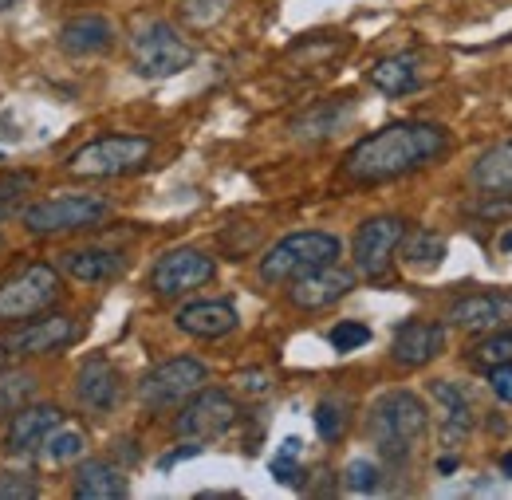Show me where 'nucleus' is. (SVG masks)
<instances>
[{
  "label": "nucleus",
  "mask_w": 512,
  "mask_h": 500,
  "mask_svg": "<svg viewBox=\"0 0 512 500\" xmlns=\"http://www.w3.org/2000/svg\"><path fill=\"white\" fill-rule=\"evenodd\" d=\"M449 150V130L438 123H390L367 138H359L347 158H343V174L351 182L363 186H379V182H394L406 174L426 170L430 162H438Z\"/></svg>",
  "instance_id": "nucleus-1"
},
{
  "label": "nucleus",
  "mask_w": 512,
  "mask_h": 500,
  "mask_svg": "<svg viewBox=\"0 0 512 500\" xmlns=\"http://www.w3.org/2000/svg\"><path fill=\"white\" fill-rule=\"evenodd\" d=\"M371 441L379 445V457L386 465L402 469L410 465V457L418 453V445L426 441L430 430V410L418 394L410 390H390L371 406Z\"/></svg>",
  "instance_id": "nucleus-2"
},
{
  "label": "nucleus",
  "mask_w": 512,
  "mask_h": 500,
  "mask_svg": "<svg viewBox=\"0 0 512 500\" xmlns=\"http://www.w3.org/2000/svg\"><path fill=\"white\" fill-rule=\"evenodd\" d=\"M154 154V142L142 134H103L87 146H79L67 158V174L83 182H107V178H127L146 170Z\"/></svg>",
  "instance_id": "nucleus-3"
},
{
  "label": "nucleus",
  "mask_w": 512,
  "mask_h": 500,
  "mask_svg": "<svg viewBox=\"0 0 512 500\" xmlns=\"http://www.w3.org/2000/svg\"><path fill=\"white\" fill-rule=\"evenodd\" d=\"M339 237L335 233H323V229H304V233H288L280 237L272 249L260 256V280L268 284H292L308 272H316L323 264H335L339 260Z\"/></svg>",
  "instance_id": "nucleus-4"
},
{
  "label": "nucleus",
  "mask_w": 512,
  "mask_h": 500,
  "mask_svg": "<svg viewBox=\"0 0 512 500\" xmlns=\"http://www.w3.org/2000/svg\"><path fill=\"white\" fill-rule=\"evenodd\" d=\"M193 60H197V52L178 36V28L166 24V20H146L130 36V67L142 79L182 75L186 67H193Z\"/></svg>",
  "instance_id": "nucleus-5"
},
{
  "label": "nucleus",
  "mask_w": 512,
  "mask_h": 500,
  "mask_svg": "<svg viewBox=\"0 0 512 500\" xmlns=\"http://www.w3.org/2000/svg\"><path fill=\"white\" fill-rule=\"evenodd\" d=\"M64 296L60 268L48 260H32L8 280H0V323H24L32 315L56 308Z\"/></svg>",
  "instance_id": "nucleus-6"
},
{
  "label": "nucleus",
  "mask_w": 512,
  "mask_h": 500,
  "mask_svg": "<svg viewBox=\"0 0 512 500\" xmlns=\"http://www.w3.org/2000/svg\"><path fill=\"white\" fill-rule=\"evenodd\" d=\"M111 217V201L95 197V193H64V197H48L36 201L20 213L24 229L36 237H60V233H83L95 229Z\"/></svg>",
  "instance_id": "nucleus-7"
},
{
  "label": "nucleus",
  "mask_w": 512,
  "mask_h": 500,
  "mask_svg": "<svg viewBox=\"0 0 512 500\" xmlns=\"http://www.w3.org/2000/svg\"><path fill=\"white\" fill-rule=\"evenodd\" d=\"M205 382H209V367L190 359V355H178V359L158 363L150 375L138 382V402L146 410H170V406H182L193 390H201Z\"/></svg>",
  "instance_id": "nucleus-8"
},
{
  "label": "nucleus",
  "mask_w": 512,
  "mask_h": 500,
  "mask_svg": "<svg viewBox=\"0 0 512 500\" xmlns=\"http://www.w3.org/2000/svg\"><path fill=\"white\" fill-rule=\"evenodd\" d=\"M241 418V406L229 390H193L190 398L182 402V414L174 422V430L190 441H213L221 434H229Z\"/></svg>",
  "instance_id": "nucleus-9"
},
{
  "label": "nucleus",
  "mask_w": 512,
  "mask_h": 500,
  "mask_svg": "<svg viewBox=\"0 0 512 500\" xmlns=\"http://www.w3.org/2000/svg\"><path fill=\"white\" fill-rule=\"evenodd\" d=\"M402 233H406V221L394 217V213H379V217H367L359 229H355V272L367 276V280H383L398 256L402 245Z\"/></svg>",
  "instance_id": "nucleus-10"
},
{
  "label": "nucleus",
  "mask_w": 512,
  "mask_h": 500,
  "mask_svg": "<svg viewBox=\"0 0 512 500\" xmlns=\"http://www.w3.org/2000/svg\"><path fill=\"white\" fill-rule=\"evenodd\" d=\"M79 339V323L64 312H40L24 323L12 327V335L4 339L8 355H24V359H40V355H60Z\"/></svg>",
  "instance_id": "nucleus-11"
},
{
  "label": "nucleus",
  "mask_w": 512,
  "mask_h": 500,
  "mask_svg": "<svg viewBox=\"0 0 512 500\" xmlns=\"http://www.w3.org/2000/svg\"><path fill=\"white\" fill-rule=\"evenodd\" d=\"M217 276V260L201 249H170L162 252L150 268V288L154 296L162 300H174V296H186L193 288L209 284Z\"/></svg>",
  "instance_id": "nucleus-12"
},
{
  "label": "nucleus",
  "mask_w": 512,
  "mask_h": 500,
  "mask_svg": "<svg viewBox=\"0 0 512 500\" xmlns=\"http://www.w3.org/2000/svg\"><path fill=\"white\" fill-rule=\"evenodd\" d=\"M355 280H359V272H351V268H343V264L335 260V264H323L316 272L292 280L288 300H292L300 312H323V308L339 304L343 296H351Z\"/></svg>",
  "instance_id": "nucleus-13"
},
{
  "label": "nucleus",
  "mask_w": 512,
  "mask_h": 500,
  "mask_svg": "<svg viewBox=\"0 0 512 500\" xmlns=\"http://www.w3.org/2000/svg\"><path fill=\"white\" fill-rule=\"evenodd\" d=\"M64 426V414H60V406H52V402H36V406H20L12 418H8V430H4V441H0V449L8 453V457H24V453H36L52 430H60Z\"/></svg>",
  "instance_id": "nucleus-14"
},
{
  "label": "nucleus",
  "mask_w": 512,
  "mask_h": 500,
  "mask_svg": "<svg viewBox=\"0 0 512 500\" xmlns=\"http://www.w3.org/2000/svg\"><path fill=\"white\" fill-rule=\"evenodd\" d=\"M75 402L95 418L111 414L123 402V371L111 359H87L75 375Z\"/></svg>",
  "instance_id": "nucleus-15"
},
{
  "label": "nucleus",
  "mask_w": 512,
  "mask_h": 500,
  "mask_svg": "<svg viewBox=\"0 0 512 500\" xmlns=\"http://www.w3.org/2000/svg\"><path fill=\"white\" fill-rule=\"evenodd\" d=\"M446 351V327L434 319H406L398 323L394 339H390V359L398 367H426Z\"/></svg>",
  "instance_id": "nucleus-16"
},
{
  "label": "nucleus",
  "mask_w": 512,
  "mask_h": 500,
  "mask_svg": "<svg viewBox=\"0 0 512 500\" xmlns=\"http://www.w3.org/2000/svg\"><path fill=\"white\" fill-rule=\"evenodd\" d=\"M446 319L461 331H473V335H485V331H497L512 319V288H497V292H473V296H461L457 304H449Z\"/></svg>",
  "instance_id": "nucleus-17"
},
{
  "label": "nucleus",
  "mask_w": 512,
  "mask_h": 500,
  "mask_svg": "<svg viewBox=\"0 0 512 500\" xmlns=\"http://www.w3.org/2000/svg\"><path fill=\"white\" fill-rule=\"evenodd\" d=\"M430 398L438 406V434L446 441V449H457L473 430V398L449 378L430 382Z\"/></svg>",
  "instance_id": "nucleus-18"
},
{
  "label": "nucleus",
  "mask_w": 512,
  "mask_h": 500,
  "mask_svg": "<svg viewBox=\"0 0 512 500\" xmlns=\"http://www.w3.org/2000/svg\"><path fill=\"white\" fill-rule=\"evenodd\" d=\"M174 323H178V331H186L193 339H225L237 331L241 315L229 300H197L174 315Z\"/></svg>",
  "instance_id": "nucleus-19"
},
{
  "label": "nucleus",
  "mask_w": 512,
  "mask_h": 500,
  "mask_svg": "<svg viewBox=\"0 0 512 500\" xmlns=\"http://www.w3.org/2000/svg\"><path fill=\"white\" fill-rule=\"evenodd\" d=\"M60 48L67 56L83 60V56H103L115 48V24L107 16H95V12H83V16H71L64 28H60Z\"/></svg>",
  "instance_id": "nucleus-20"
},
{
  "label": "nucleus",
  "mask_w": 512,
  "mask_h": 500,
  "mask_svg": "<svg viewBox=\"0 0 512 500\" xmlns=\"http://www.w3.org/2000/svg\"><path fill=\"white\" fill-rule=\"evenodd\" d=\"M371 87L383 91L390 99L398 95H414L422 83H426V56L422 52H398V56H386L371 67Z\"/></svg>",
  "instance_id": "nucleus-21"
},
{
  "label": "nucleus",
  "mask_w": 512,
  "mask_h": 500,
  "mask_svg": "<svg viewBox=\"0 0 512 500\" xmlns=\"http://www.w3.org/2000/svg\"><path fill=\"white\" fill-rule=\"evenodd\" d=\"M60 268L79 284H111L127 272V256L115 249H71L60 256Z\"/></svg>",
  "instance_id": "nucleus-22"
},
{
  "label": "nucleus",
  "mask_w": 512,
  "mask_h": 500,
  "mask_svg": "<svg viewBox=\"0 0 512 500\" xmlns=\"http://www.w3.org/2000/svg\"><path fill=\"white\" fill-rule=\"evenodd\" d=\"M469 182H473V189H481L485 197H512V138L489 146L473 162Z\"/></svg>",
  "instance_id": "nucleus-23"
},
{
  "label": "nucleus",
  "mask_w": 512,
  "mask_h": 500,
  "mask_svg": "<svg viewBox=\"0 0 512 500\" xmlns=\"http://www.w3.org/2000/svg\"><path fill=\"white\" fill-rule=\"evenodd\" d=\"M351 111H355V103L347 95L343 99H323L316 107H308L300 119H292V138H300V142H323L335 130H343V123L351 119Z\"/></svg>",
  "instance_id": "nucleus-24"
},
{
  "label": "nucleus",
  "mask_w": 512,
  "mask_h": 500,
  "mask_svg": "<svg viewBox=\"0 0 512 500\" xmlns=\"http://www.w3.org/2000/svg\"><path fill=\"white\" fill-rule=\"evenodd\" d=\"M75 497L79 500H123V497H130V485L111 461H83V465L75 469Z\"/></svg>",
  "instance_id": "nucleus-25"
},
{
  "label": "nucleus",
  "mask_w": 512,
  "mask_h": 500,
  "mask_svg": "<svg viewBox=\"0 0 512 500\" xmlns=\"http://www.w3.org/2000/svg\"><path fill=\"white\" fill-rule=\"evenodd\" d=\"M398 256L418 268V272H430L446 260V241L434 233V229H406L402 233V245H398Z\"/></svg>",
  "instance_id": "nucleus-26"
},
{
  "label": "nucleus",
  "mask_w": 512,
  "mask_h": 500,
  "mask_svg": "<svg viewBox=\"0 0 512 500\" xmlns=\"http://www.w3.org/2000/svg\"><path fill=\"white\" fill-rule=\"evenodd\" d=\"M36 386H40V378L32 371H4L0 367V418H12L20 406H28Z\"/></svg>",
  "instance_id": "nucleus-27"
},
{
  "label": "nucleus",
  "mask_w": 512,
  "mask_h": 500,
  "mask_svg": "<svg viewBox=\"0 0 512 500\" xmlns=\"http://www.w3.org/2000/svg\"><path fill=\"white\" fill-rule=\"evenodd\" d=\"M229 12H233V0H182L178 4V20L186 28H197V32L221 24Z\"/></svg>",
  "instance_id": "nucleus-28"
},
{
  "label": "nucleus",
  "mask_w": 512,
  "mask_h": 500,
  "mask_svg": "<svg viewBox=\"0 0 512 500\" xmlns=\"http://www.w3.org/2000/svg\"><path fill=\"white\" fill-rule=\"evenodd\" d=\"M469 359L477 363V367H497V363H512V327H497V331H489L473 351H469Z\"/></svg>",
  "instance_id": "nucleus-29"
},
{
  "label": "nucleus",
  "mask_w": 512,
  "mask_h": 500,
  "mask_svg": "<svg viewBox=\"0 0 512 500\" xmlns=\"http://www.w3.org/2000/svg\"><path fill=\"white\" fill-rule=\"evenodd\" d=\"M44 449V461H52V465H64V461H75L83 449H87V438H83V430H52L48 441L40 445Z\"/></svg>",
  "instance_id": "nucleus-30"
},
{
  "label": "nucleus",
  "mask_w": 512,
  "mask_h": 500,
  "mask_svg": "<svg viewBox=\"0 0 512 500\" xmlns=\"http://www.w3.org/2000/svg\"><path fill=\"white\" fill-rule=\"evenodd\" d=\"M351 406H347V398H320V406H316V430H320L323 441H339L343 438V430H347V414Z\"/></svg>",
  "instance_id": "nucleus-31"
},
{
  "label": "nucleus",
  "mask_w": 512,
  "mask_h": 500,
  "mask_svg": "<svg viewBox=\"0 0 512 500\" xmlns=\"http://www.w3.org/2000/svg\"><path fill=\"white\" fill-rule=\"evenodd\" d=\"M379 485H383V469L375 461H367V457H355L343 469V489H351V493H375Z\"/></svg>",
  "instance_id": "nucleus-32"
},
{
  "label": "nucleus",
  "mask_w": 512,
  "mask_h": 500,
  "mask_svg": "<svg viewBox=\"0 0 512 500\" xmlns=\"http://www.w3.org/2000/svg\"><path fill=\"white\" fill-rule=\"evenodd\" d=\"M327 343H331L339 355L359 351V347L371 343V327H367V323H355V319H343V323H335V327L327 331Z\"/></svg>",
  "instance_id": "nucleus-33"
},
{
  "label": "nucleus",
  "mask_w": 512,
  "mask_h": 500,
  "mask_svg": "<svg viewBox=\"0 0 512 500\" xmlns=\"http://www.w3.org/2000/svg\"><path fill=\"white\" fill-rule=\"evenodd\" d=\"M40 497V485L32 473L24 469H4L0 473V500H36Z\"/></svg>",
  "instance_id": "nucleus-34"
},
{
  "label": "nucleus",
  "mask_w": 512,
  "mask_h": 500,
  "mask_svg": "<svg viewBox=\"0 0 512 500\" xmlns=\"http://www.w3.org/2000/svg\"><path fill=\"white\" fill-rule=\"evenodd\" d=\"M489 386H493V394H497L501 402H512V363L489 367Z\"/></svg>",
  "instance_id": "nucleus-35"
},
{
  "label": "nucleus",
  "mask_w": 512,
  "mask_h": 500,
  "mask_svg": "<svg viewBox=\"0 0 512 500\" xmlns=\"http://www.w3.org/2000/svg\"><path fill=\"white\" fill-rule=\"evenodd\" d=\"M272 477H276V481H284V485H300V477H304V473H300L296 457H284V453H280V457L272 461Z\"/></svg>",
  "instance_id": "nucleus-36"
},
{
  "label": "nucleus",
  "mask_w": 512,
  "mask_h": 500,
  "mask_svg": "<svg viewBox=\"0 0 512 500\" xmlns=\"http://www.w3.org/2000/svg\"><path fill=\"white\" fill-rule=\"evenodd\" d=\"M197 453H201V441H190V445H182V449H174V453L158 457V469H174L178 461H186V457H197Z\"/></svg>",
  "instance_id": "nucleus-37"
},
{
  "label": "nucleus",
  "mask_w": 512,
  "mask_h": 500,
  "mask_svg": "<svg viewBox=\"0 0 512 500\" xmlns=\"http://www.w3.org/2000/svg\"><path fill=\"white\" fill-rule=\"evenodd\" d=\"M237 382H241L249 394H264V390H268V375H264V371H245Z\"/></svg>",
  "instance_id": "nucleus-38"
},
{
  "label": "nucleus",
  "mask_w": 512,
  "mask_h": 500,
  "mask_svg": "<svg viewBox=\"0 0 512 500\" xmlns=\"http://www.w3.org/2000/svg\"><path fill=\"white\" fill-rule=\"evenodd\" d=\"M300 445H304L300 438H288L284 445H280V453H284V457H300Z\"/></svg>",
  "instance_id": "nucleus-39"
},
{
  "label": "nucleus",
  "mask_w": 512,
  "mask_h": 500,
  "mask_svg": "<svg viewBox=\"0 0 512 500\" xmlns=\"http://www.w3.org/2000/svg\"><path fill=\"white\" fill-rule=\"evenodd\" d=\"M12 213H16V201H12V197H0V221L12 217Z\"/></svg>",
  "instance_id": "nucleus-40"
},
{
  "label": "nucleus",
  "mask_w": 512,
  "mask_h": 500,
  "mask_svg": "<svg viewBox=\"0 0 512 500\" xmlns=\"http://www.w3.org/2000/svg\"><path fill=\"white\" fill-rule=\"evenodd\" d=\"M453 469H457V457H442L438 461V473H453Z\"/></svg>",
  "instance_id": "nucleus-41"
},
{
  "label": "nucleus",
  "mask_w": 512,
  "mask_h": 500,
  "mask_svg": "<svg viewBox=\"0 0 512 500\" xmlns=\"http://www.w3.org/2000/svg\"><path fill=\"white\" fill-rule=\"evenodd\" d=\"M501 473H505V477H512V449L501 457Z\"/></svg>",
  "instance_id": "nucleus-42"
},
{
  "label": "nucleus",
  "mask_w": 512,
  "mask_h": 500,
  "mask_svg": "<svg viewBox=\"0 0 512 500\" xmlns=\"http://www.w3.org/2000/svg\"><path fill=\"white\" fill-rule=\"evenodd\" d=\"M501 249H505V252L512 249V233H505V237H501Z\"/></svg>",
  "instance_id": "nucleus-43"
},
{
  "label": "nucleus",
  "mask_w": 512,
  "mask_h": 500,
  "mask_svg": "<svg viewBox=\"0 0 512 500\" xmlns=\"http://www.w3.org/2000/svg\"><path fill=\"white\" fill-rule=\"evenodd\" d=\"M12 4H20V0H0V12H8Z\"/></svg>",
  "instance_id": "nucleus-44"
},
{
  "label": "nucleus",
  "mask_w": 512,
  "mask_h": 500,
  "mask_svg": "<svg viewBox=\"0 0 512 500\" xmlns=\"http://www.w3.org/2000/svg\"><path fill=\"white\" fill-rule=\"evenodd\" d=\"M4 359H8V351H4V343H0V367H4Z\"/></svg>",
  "instance_id": "nucleus-45"
},
{
  "label": "nucleus",
  "mask_w": 512,
  "mask_h": 500,
  "mask_svg": "<svg viewBox=\"0 0 512 500\" xmlns=\"http://www.w3.org/2000/svg\"><path fill=\"white\" fill-rule=\"evenodd\" d=\"M0 252H4V237H0Z\"/></svg>",
  "instance_id": "nucleus-46"
}]
</instances>
